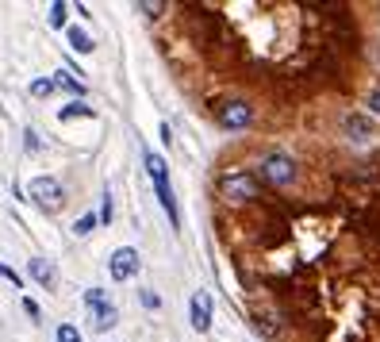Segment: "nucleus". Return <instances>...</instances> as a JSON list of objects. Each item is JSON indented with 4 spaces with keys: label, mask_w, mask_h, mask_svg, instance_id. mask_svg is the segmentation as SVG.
<instances>
[{
    "label": "nucleus",
    "mask_w": 380,
    "mask_h": 342,
    "mask_svg": "<svg viewBox=\"0 0 380 342\" xmlns=\"http://www.w3.org/2000/svg\"><path fill=\"white\" fill-rule=\"evenodd\" d=\"M146 173H150V181H154V189H157V200H162V208H166V216H169V223H181V216H177V200H173V189H169V169H166V158L162 154H154L150 151L146 154Z\"/></svg>",
    "instance_id": "obj_1"
},
{
    "label": "nucleus",
    "mask_w": 380,
    "mask_h": 342,
    "mask_svg": "<svg viewBox=\"0 0 380 342\" xmlns=\"http://www.w3.org/2000/svg\"><path fill=\"white\" fill-rule=\"evenodd\" d=\"M215 123L223 127V131H242V127L254 123V104L242 101V96H231V101H219L211 108Z\"/></svg>",
    "instance_id": "obj_2"
},
{
    "label": "nucleus",
    "mask_w": 380,
    "mask_h": 342,
    "mask_svg": "<svg viewBox=\"0 0 380 342\" xmlns=\"http://www.w3.org/2000/svg\"><path fill=\"white\" fill-rule=\"evenodd\" d=\"M27 196H31L39 208H54V204H62V185L54 181V177H31Z\"/></svg>",
    "instance_id": "obj_3"
},
{
    "label": "nucleus",
    "mask_w": 380,
    "mask_h": 342,
    "mask_svg": "<svg viewBox=\"0 0 380 342\" xmlns=\"http://www.w3.org/2000/svg\"><path fill=\"white\" fill-rule=\"evenodd\" d=\"M135 273H139V250L119 246V250L112 254V277H116V281H131Z\"/></svg>",
    "instance_id": "obj_4"
},
{
    "label": "nucleus",
    "mask_w": 380,
    "mask_h": 342,
    "mask_svg": "<svg viewBox=\"0 0 380 342\" xmlns=\"http://www.w3.org/2000/svg\"><path fill=\"white\" fill-rule=\"evenodd\" d=\"M192 327H196L200 334L211 327V296H207V292H192Z\"/></svg>",
    "instance_id": "obj_5"
},
{
    "label": "nucleus",
    "mask_w": 380,
    "mask_h": 342,
    "mask_svg": "<svg viewBox=\"0 0 380 342\" xmlns=\"http://www.w3.org/2000/svg\"><path fill=\"white\" fill-rule=\"evenodd\" d=\"M342 127H346L349 139H369V135L377 131V123H372L369 116H361V112H349V116L342 119Z\"/></svg>",
    "instance_id": "obj_6"
},
{
    "label": "nucleus",
    "mask_w": 380,
    "mask_h": 342,
    "mask_svg": "<svg viewBox=\"0 0 380 342\" xmlns=\"http://www.w3.org/2000/svg\"><path fill=\"white\" fill-rule=\"evenodd\" d=\"M27 273H31L39 284H46V289L58 281V269H54V262H46V258H31L27 262Z\"/></svg>",
    "instance_id": "obj_7"
},
{
    "label": "nucleus",
    "mask_w": 380,
    "mask_h": 342,
    "mask_svg": "<svg viewBox=\"0 0 380 342\" xmlns=\"http://www.w3.org/2000/svg\"><path fill=\"white\" fill-rule=\"evenodd\" d=\"M92 116H96V112H92L85 101H74V104H66V108L58 112V119H62V123H66V119H92Z\"/></svg>",
    "instance_id": "obj_8"
},
{
    "label": "nucleus",
    "mask_w": 380,
    "mask_h": 342,
    "mask_svg": "<svg viewBox=\"0 0 380 342\" xmlns=\"http://www.w3.org/2000/svg\"><path fill=\"white\" fill-rule=\"evenodd\" d=\"M92 327H96V331H112V327H116V308H112V304L96 308L92 311Z\"/></svg>",
    "instance_id": "obj_9"
},
{
    "label": "nucleus",
    "mask_w": 380,
    "mask_h": 342,
    "mask_svg": "<svg viewBox=\"0 0 380 342\" xmlns=\"http://www.w3.org/2000/svg\"><path fill=\"white\" fill-rule=\"evenodd\" d=\"M69 46H74L77 54H92V39H89V31H81V27H69Z\"/></svg>",
    "instance_id": "obj_10"
},
{
    "label": "nucleus",
    "mask_w": 380,
    "mask_h": 342,
    "mask_svg": "<svg viewBox=\"0 0 380 342\" xmlns=\"http://www.w3.org/2000/svg\"><path fill=\"white\" fill-rule=\"evenodd\" d=\"M66 12H69L66 0H54V4H50V27H62V24H66Z\"/></svg>",
    "instance_id": "obj_11"
},
{
    "label": "nucleus",
    "mask_w": 380,
    "mask_h": 342,
    "mask_svg": "<svg viewBox=\"0 0 380 342\" xmlns=\"http://www.w3.org/2000/svg\"><path fill=\"white\" fill-rule=\"evenodd\" d=\"M96 223H100V216H92V212H89V216H81V219L74 223V234H89V231H96Z\"/></svg>",
    "instance_id": "obj_12"
},
{
    "label": "nucleus",
    "mask_w": 380,
    "mask_h": 342,
    "mask_svg": "<svg viewBox=\"0 0 380 342\" xmlns=\"http://www.w3.org/2000/svg\"><path fill=\"white\" fill-rule=\"evenodd\" d=\"M85 304H89V311H96V308H104V289H89L85 292Z\"/></svg>",
    "instance_id": "obj_13"
},
{
    "label": "nucleus",
    "mask_w": 380,
    "mask_h": 342,
    "mask_svg": "<svg viewBox=\"0 0 380 342\" xmlns=\"http://www.w3.org/2000/svg\"><path fill=\"white\" fill-rule=\"evenodd\" d=\"M50 92H54V81H46V77H42V81H31V96H35V101H42V96H50Z\"/></svg>",
    "instance_id": "obj_14"
},
{
    "label": "nucleus",
    "mask_w": 380,
    "mask_h": 342,
    "mask_svg": "<svg viewBox=\"0 0 380 342\" xmlns=\"http://www.w3.org/2000/svg\"><path fill=\"white\" fill-rule=\"evenodd\" d=\"M58 342H81V334H77V327L62 323V327H58Z\"/></svg>",
    "instance_id": "obj_15"
},
{
    "label": "nucleus",
    "mask_w": 380,
    "mask_h": 342,
    "mask_svg": "<svg viewBox=\"0 0 380 342\" xmlns=\"http://www.w3.org/2000/svg\"><path fill=\"white\" fill-rule=\"evenodd\" d=\"M24 146H27V154H35V151L42 146V135H39V131H27V142H24Z\"/></svg>",
    "instance_id": "obj_16"
},
{
    "label": "nucleus",
    "mask_w": 380,
    "mask_h": 342,
    "mask_svg": "<svg viewBox=\"0 0 380 342\" xmlns=\"http://www.w3.org/2000/svg\"><path fill=\"white\" fill-rule=\"evenodd\" d=\"M112 219V192H104V204H100V223Z\"/></svg>",
    "instance_id": "obj_17"
},
{
    "label": "nucleus",
    "mask_w": 380,
    "mask_h": 342,
    "mask_svg": "<svg viewBox=\"0 0 380 342\" xmlns=\"http://www.w3.org/2000/svg\"><path fill=\"white\" fill-rule=\"evenodd\" d=\"M24 311H27V316H31V319H39V316H42V308H39V304L31 300V296H24Z\"/></svg>",
    "instance_id": "obj_18"
},
{
    "label": "nucleus",
    "mask_w": 380,
    "mask_h": 342,
    "mask_svg": "<svg viewBox=\"0 0 380 342\" xmlns=\"http://www.w3.org/2000/svg\"><path fill=\"white\" fill-rule=\"evenodd\" d=\"M369 112H372V116L380 119V89H377V92H372V96H369Z\"/></svg>",
    "instance_id": "obj_19"
},
{
    "label": "nucleus",
    "mask_w": 380,
    "mask_h": 342,
    "mask_svg": "<svg viewBox=\"0 0 380 342\" xmlns=\"http://www.w3.org/2000/svg\"><path fill=\"white\" fill-rule=\"evenodd\" d=\"M142 304H146V308H157V304H162V300H157V292H142Z\"/></svg>",
    "instance_id": "obj_20"
},
{
    "label": "nucleus",
    "mask_w": 380,
    "mask_h": 342,
    "mask_svg": "<svg viewBox=\"0 0 380 342\" xmlns=\"http://www.w3.org/2000/svg\"><path fill=\"white\" fill-rule=\"evenodd\" d=\"M0 277H4V281H12V284H19V277H16V273H12V269H8V266H0Z\"/></svg>",
    "instance_id": "obj_21"
}]
</instances>
